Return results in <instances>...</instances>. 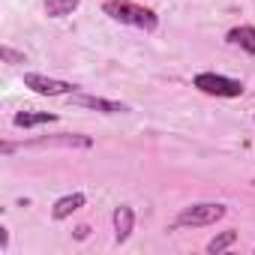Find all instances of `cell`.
Instances as JSON below:
<instances>
[{"label": "cell", "mask_w": 255, "mask_h": 255, "mask_svg": "<svg viewBox=\"0 0 255 255\" xmlns=\"http://www.w3.org/2000/svg\"><path fill=\"white\" fill-rule=\"evenodd\" d=\"M102 12L108 18L120 21V24H132L138 30H156V24H159V18H156L153 9L138 6V3H132V0H105Z\"/></svg>", "instance_id": "cell-1"}, {"label": "cell", "mask_w": 255, "mask_h": 255, "mask_svg": "<svg viewBox=\"0 0 255 255\" xmlns=\"http://www.w3.org/2000/svg\"><path fill=\"white\" fill-rule=\"evenodd\" d=\"M225 204H216V201H201V204H192V207H183L174 219V228H201V225H213L225 216Z\"/></svg>", "instance_id": "cell-2"}, {"label": "cell", "mask_w": 255, "mask_h": 255, "mask_svg": "<svg viewBox=\"0 0 255 255\" xmlns=\"http://www.w3.org/2000/svg\"><path fill=\"white\" fill-rule=\"evenodd\" d=\"M195 87L207 96H240L243 93V84L234 81V78H225V75H216V72H198L195 75Z\"/></svg>", "instance_id": "cell-3"}, {"label": "cell", "mask_w": 255, "mask_h": 255, "mask_svg": "<svg viewBox=\"0 0 255 255\" xmlns=\"http://www.w3.org/2000/svg\"><path fill=\"white\" fill-rule=\"evenodd\" d=\"M24 87H30V90L39 93V96H72V93H75V84L57 81V78L39 75V72H24Z\"/></svg>", "instance_id": "cell-4"}, {"label": "cell", "mask_w": 255, "mask_h": 255, "mask_svg": "<svg viewBox=\"0 0 255 255\" xmlns=\"http://www.w3.org/2000/svg\"><path fill=\"white\" fill-rule=\"evenodd\" d=\"M72 102H75V105H84V108H93V111H102V114H126V111H129V105L114 102V99H102V96H81V93H72Z\"/></svg>", "instance_id": "cell-5"}, {"label": "cell", "mask_w": 255, "mask_h": 255, "mask_svg": "<svg viewBox=\"0 0 255 255\" xmlns=\"http://www.w3.org/2000/svg\"><path fill=\"white\" fill-rule=\"evenodd\" d=\"M93 141L87 138V135H69V132H63V135H45V138H33V141H27V147H90Z\"/></svg>", "instance_id": "cell-6"}, {"label": "cell", "mask_w": 255, "mask_h": 255, "mask_svg": "<svg viewBox=\"0 0 255 255\" xmlns=\"http://www.w3.org/2000/svg\"><path fill=\"white\" fill-rule=\"evenodd\" d=\"M132 228H135V213H132V207H129V204H120V207L114 210V240H117V243H126V240H129V234H132Z\"/></svg>", "instance_id": "cell-7"}, {"label": "cell", "mask_w": 255, "mask_h": 255, "mask_svg": "<svg viewBox=\"0 0 255 255\" xmlns=\"http://www.w3.org/2000/svg\"><path fill=\"white\" fill-rule=\"evenodd\" d=\"M84 195L81 192H72V195H63V198H57L54 201V207H51V216L54 219H66V216H72L78 207H84Z\"/></svg>", "instance_id": "cell-8"}, {"label": "cell", "mask_w": 255, "mask_h": 255, "mask_svg": "<svg viewBox=\"0 0 255 255\" xmlns=\"http://www.w3.org/2000/svg\"><path fill=\"white\" fill-rule=\"evenodd\" d=\"M51 120H57V114H51V111H18L12 117V123L21 126V129H30V126H39V123H51Z\"/></svg>", "instance_id": "cell-9"}, {"label": "cell", "mask_w": 255, "mask_h": 255, "mask_svg": "<svg viewBox=\"0 0 255 255\" xmlns=\"http://www.w3.org/2000/svg\"><path fill=\"white\" fill-rule=\"evenodd\" d=\"M228 42H234V45H240L243 51L255 54V27H249V24H243V27H234V30L228 33Z\"/></svg>", "instance_id": "cell-10"}, {"label": "cell", "mask_w": 255, "mask_h": 255, "mask_svg": "<svg viewBox=\"0 0 255 255\" xmlns=\"http://www.w3.org/2000/svg\"><path fill=\"white\" fill-rule=\"evenodd\" d=\"M78 9V0H45V15L48 18H63Z\"/></svg>", "instance_id": "cell-11"}, {"label": "cell", "mask_w": 255, "mask_h": 255, "mask_svg": "<svg viewBox=\"0 0 255 255\" xmlns=\"http://www.w3.org/2000/svg\"><path fill=\"white\" fill-rule=\"evenodd\" d=\"M234 240H237V231H222V234H216V237L207 243V252H210V255H219V252H225Z\"/></svg>", "instance_id": "cell-12"}, {"label": "cell", "mask_w": 255, "mask_h": 255, "mask_svg": "<svg viewBox=\"0 0 255 255\" xmlns=\"http://www.w3.org/2000/svg\"><path fill=\"white\" fill-rule=\"evenodd\" d=\"M0 57H3L6 63H12V66L24 63V54H21V51H15V48H9V45H3V48H0Z\"/></svg>", "instance_id": "cell-13"}, {"label": "cell", "mask_w": 255, "mask_h": 255, "mask_svg": "<svg viewBox=\"0 0 255 255\" xmlns=\"http://www.w3.org/2000/svg\"><path fill=\"white\" fill-rule=\"evenodd\" d=\"M6 246H9V231L0 228V249H6Z\"/></svg>", "instance_id": "cell-14"}, {"label": "cell", "mask_w": 255, "mask_h": 255, "mask_svg": "<svg viewBox=\"0 0 255 255\" xmlns=\"http://www.w3.org/2000/svg\"><path fill=\"white\" fill-rule=\"evenodd\" d=\"M87 231H90L87 225H78V228H75V237H78V240H84V237H87Z\"/></svg>", "instance_id": "cell-15"}]
</instances>
